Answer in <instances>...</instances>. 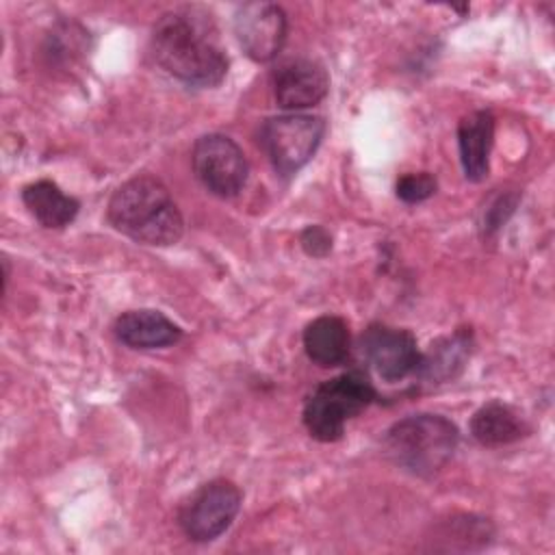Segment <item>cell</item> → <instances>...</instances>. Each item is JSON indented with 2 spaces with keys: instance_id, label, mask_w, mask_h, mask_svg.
Instances as JSON below:
<instances>
[{
  "instance_id": "cell-8",
  "label": "cell",
  "mask_w": 555,
  "mask_h": 555,
  "mask_svg": "<svg viewBox=\"0 0 555 555\" xmlns=\"http://www.w3.org/2000/svg\"><path fill=\"white\" fill-rule=\"evenodd\" d=\"M360 351L364 362L388 384L416 375L421 364V351L410 330L373 323L360 338Z\"/></svg>"
},
{
  "instance_id": "cell-18",
  "label": "cell",
  "mask_w": 555,
  "mask_h": 555,
  "mask_svg": "<svg viewBox=\"0 0 555 555\" xmlns=\"http://www.w3.org/2000/svg\"><path fill=\"white\" fill-rule=\"evenodd\" d=\"M301 247L310 256H325L330 251V247H332V238H330V234L323 228L310 225L301 234Z\"/></svg>"
},
{
  "instance_id": "cell-2",
  "label": "cell",
  "mask_w": 555,
  "mask_h": 555,
  "mask_svg": "<svg viewBox=\"0 0 555 555\" xmlns=\"http://www.w3.org/2000/svg\"><path fill=\"white\" fill-rule=\"evenodd\" d=\"M106 212L115 230L143 245H173L184 232L182 212L169 189L150 173L126 180L111 195Z\"/></svg>"
},
{
  "instance_id": "cell-5",
  "label": "cell",
  "mask_w": 555,
  "mask_h": 555,
  "mask_svg": "<svg viewBox=\"0 0 555 555\" xmlns=\"http://www.w3.org/2000/svg\"><path fill=\"white\" fill-rule=\"evenodd\" d=\"M325 121L317 115L284 113L269 117L260 128V145L273 169L288 178L297 173L319 150Z\"/></svg>"
},
{
  "instance_id": "cell-9",
  "label": "cell",
  "mask_w": 555,
  "mask_h": 555,
  "mask_svg": "<svg viewBox=\"0 0 555 555\" xmlns=\"http://www.w3.org/2000/svg\"><path fill=\"white\" fill-rule=\"evenodd\" d=\"M232 24L238 46L256 63L275 59L286 41V13L280 4L273 2L241 4Z\"/></svg>"
},
{
  "instance_id": "cell-12",
  "label": "cell",
  "mask_w": 555,
  "mask_h": 555,
  "mask_svg": "<svg viewBox=\"0 0 555 555\" xmlns=\"http://www.w3.org/2000/svg\"><path fill=\"white\" fill-rule=\"evenodd\" d=\"M494 141V115L486 108L464 115L457 124V150L464 178L486 180L490 171V150Z\"/></svg>"
},
{
  "instance_id": "cell-11",
  "label": "cell",
  "mask_w": 555,
  "mask_h": 555,
  "mask_svg": "<svg viewBox=\"0 0 555 555\" xmlns=\"http://www.w3.org/2000/svg\"><path fill=\"white\" fill-rule=\"evenodd\" d=\"M113 332L117 340L130 349H163L176 345L182 338L180 325H176L160 310L139 308L117 317Z\"/></svg>"
},
{
  "instance_id": "cell-13",
  "label": "cell",
  "mask_w": 555,
  "mask_h": 555,
  "mask_svg": "<svg viewBox=\"0 0 555 555\" xmlns=\"http://www.w3.org/2000/svg\"><path fill=\"white\" fill-rule=\"evenodd\" d=\"M470 347H473V332L466 327L438 338L436 343H431L427 353H421V364L416 375L429 384H442V382L455 379L464 371L470 358Z\"/></svg>"
},
{
  "instance_id": "cell-7",
  "label": "cell",
  "mask_w": 555,
  "mask_h": 555,
  "mask_svg": "<svg viewBox=\"0 0 555 555\" xmlns=\"http://www.w3.org/2000/svg\"><path fill=\"white\" fill-rule=\"evenodd\" d=\"M191 163L204 189L223 199L238 195L249 176V165L238 143L219 132L204 134L195 141Z\"/></svg>"
},
{
  "instance_id": "cell-4",
  "label": "cell",
  "mask_w": 555,
  "mask_h": 555,
  "mask_svg": "<svg viewBox=\"0 0 555 555\" xmlns=\"http://www.w3.org/2000/svg\"><path fill=\"white\" fill-rule=\"evenodd\" d=\"M377 399V390L360 371L340 373L319 384L304 403V425L319 442L343 438L349 418L364 412Z\"/></svg>"
},
{
  "instance_id": "cell-15",
  "label": "cell",
  "mask_w": 555,
  "mask_h": 555,
  "mask_svg": "<svg viewBox=\"0 0 555 555\" xmlns=\"http://www.w3.org/2000/svg\"><path fill=\"white\" fill-rule=\"evenodd\" d=\"M304 349L310 362L330 369L345 362L349 353V327L336 314H323L304 330Z\"/></svg>"
},
{
  "instance_id": "cell-1",
  "label": "cell",
  "mask_w": 555,
  "mask_h": 555,
  "mask_svg": "<svg viewBox=\"0 0 555 555\" xmlns=\"http://www.w3.org/2000/svg\"><path fill=\"white\" fill-rule=\"evenodd\" d=\"M150 48L156 63L189 87H217L228 72V56L215 22L199 9H173L158 17Z\"/></svg>"
},
{
  "instance_id": "cell-10",
  "label": "cell",
  "mask_w": 555,
  "mask_h": 555,
  "mask_svg": "<svg viewBox=\"0 0 555 555\" xmlns=\"http://www.w3.org/2000/svg\"><path fill=\"white\" fill-rule=\"evenodd\" d=\"M271 82L278 106L291 113L319 104L330 89V76L325 67L308 56L282 61L273 69Z\"/></svg>"
},
{
  "instance_id": "cell-6",
  "label": "cell",
  "mask_w": 555,
  "mask_h": 555,
  "mask_svg": "<svg viewBox=\"0 0 555 555\" xmlns=\"http://www.w3.org/2000/svg\"><path fill=\"white\" fill-rule=\"evenodd\" d=\"M241 501V490L228 479L202 483L180 507V529L193 542H210L232 525Z\"/></svg>"
},
{
  "instance_id": "cell-3",
  "label": "cell",
  "mask_w": 555,
  "mask_h": 555,
  "mask_svg": "<svg viewBox=\"0 0 555 555\" xmlns=\"http://www.w3.org/2000/svg\"><path fill=\"white\" fill-rule=\"evenodd\" d=\"M460 442L457 425L442 414H410L395 425L384 436L386 457L416 475L431 477L447 466Z\"/></svg>"
},
{
  "instance_id": "cell-16",
  "label": "cell",
  "mask_w": 555,
  "mask_h": 555,
  "mask_svg": "<svg viewBox=\"0 0 555 555\" xmlns=\"http://www.w3.org/2000/svg\"><path fill=\"white\" fill-rule=\"evenodd\" d=\"M22 199L30 215L43 225V228H65L69 225L78 210L80 202L67 193L61 191L59 184L52 180H37L24 186Z\"/></svg>"
},
{
  "instance_id": "cell-14",
  "label": "cell",
  "mask_w": 555,
  "mask_h": 555,
  "mask_svg": "<svg viewBox=\"0 0 555 555\" xmlns=\"http://www.w3.org/2000/svg\"><path fill=\"white\" fill-rule=\"evenodd\" d=\"M470 434L483 447H505L529 434L525 416L503 401H488L470 418Z\"/></svg>"
},
{
  "instance_id": "cell-17",
  "label": "cell",
  "mask_w": 555,
  "mask_h": 555,
  "mask_svg": "<svg viewBox=\"0 0 555 555\" xmlns=\"http://www.w3.org/2000/svg\"><path fill=\"white\" fill-rule=\"evenodd\" d=\"M436 178L429 171H412V173H403L397 180V197L405 204H418L425 202L427 197H431L436 193Z\"/></svg>"
}]
</instances>
